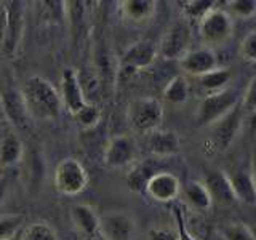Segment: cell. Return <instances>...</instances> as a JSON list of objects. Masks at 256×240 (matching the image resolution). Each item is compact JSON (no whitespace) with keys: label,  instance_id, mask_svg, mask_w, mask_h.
<instances>
[{"label":"cell","instance_id":"cell-22","mask_svg":"<svg viewBox=\"0 0 256 240\" xmlns=\"http://www.w3.org/2000/svg\"><path fill=\"white\" fill-rule=\"evenodd\" d=\"M156 2L150 0H128V2L120 4V12L132 22H144L152 18L156 13Z\"/></svg>","mask_w":256,"mask_h":240},{"label":"cell","instance_id":"cell-36","mask_svg":"<svg viewBox=\"0 0 256 240\" xmlns=\"http://www.w3.org/2000/svg\"><path fill=\"white\" fill-rule=\"evenodd\" d=\"M6 192H8V180L5 176H0V205L4 204V200L6 197Z\"/></svg>","mask_w":256,"mask_h":240},{"label":"cell","instance_id":"cell-2","mask_svg":"<svg viewBox=\"0 0 256 240\" xmlns=\"http://www.w3.org/2000/svg\"><path fill=\"white\" fill-rule=\"evenodd\" d=\"M126 120L134 132L148 134L157 130L164 120L162 102L150 96L133 100L126 108Z\"/></svg>","mask_w":256,"mask_h":240},{"label":"cell","instance_id":"cell-27","mask_svg":"<svg viewBox=\"0 0 256 240\" xmlns=\"http://www.w3.org/2000/svg\"><path fill=\"white\" fill-rule=\"evenodd\" d=\"M76 122L85 128V130H90V128H94L101 122V117H102V112L100 109V106H96V104H92V102H86L82 109H78L76 114Z\"/></svg>","mask_w":256,"mask_h":240},{"label":"cell","instance_id":"cell-4","mask_svg":"<svg viewBox=\"0 0 256 240\" xmlns=\"http://www.w3.org/2000/svg\"><path fill=\"white\" fill-rule=\"evenodd\" d=\"M54 189L62 196L74 197L88 186V173L82 162L74 157L61 160L53 174Z\"/></svg>","mask_w":256,"mask_h":240},{"label":"cell","instance_id":"cell-7","mask_svg":"<svg viewBox=\"0 0 256 240\" xmlns=\"http://www.w3.org/2000/svg\"><path fill=\"white\" fill-rule=\"evenodd\" d=\"M134 218L124 210H112L100 216V232L106 240H133Z\"/></svg>","mask_w":256,"mask_h":240},{"label":"cell","instance_id":"cell-16","mask_svg":"<svg viewBox=\"0 0 256 240\" xmlns=\"http://www.w3.org/2000/svg\"><path fill=\"white\" fill-rule=\"evenodd\" d=\"M205 188L208 194L212 197L213 204L218 205H232L237 200L232 192L230 182H229V174L224 173L222 170H213L206 174L205 178Z\"/></svg>","mask_w":256,"mask_h":240},{"label":"cell","instance_id":"cell-30","mask_svg":"<svg viewBox=\"0 0 256 240\" xmlns=\"http://www.w3.org/2000/svg\"><path fill=\"white\" fill-rule=\"evenodd\" d=\"M214 5V2H204V0H192V2H184L181 5L182 13L188 16V18L192 20H200L204 14H206L208 12L212 10Z\"/></svg>","mask_w":256,"mask_h":240},{"label":"cell","instance_id":"cell-31","mask_svg":"<svg viewBox=\"0 0 256 240\" xmlns=\"http://www.w3.org/2000/svg\"><path fill=\"white\" fill-rule=\"evenodd\" d=\"M228 13H234L240 18H252L256 12V4L253 0H234V2L228 4Z\"/></svg>","mask_w":256,"mask_h":240},{"label":"cell","instance_id":"cell-32","mask_svg":"<svg viewBox=\"0 0 256 240\" xmlns=\"http://www.w3.org/2000/svg\"><path fill=\"white\" fill-rule=\"evenodd\" d=\"M173 214H174V221H176V237L178 240H197L194 236L190 234L188 229V224L184 221V212L181 206H174L173 208Z\"/></svg>","mask_w":256,"mask_h":240},{"label":"cell","instance_id":"cell-35","mask_svg":"<svg viewBox=\"0 0 256 240\" xmlns=\"http://www.w3.org/2000/svg\"><path fill=\"white\" fill-rule=\"evenodd\" d=\"M149 240H178L174 229H162L156 228L149 230Z\"/></svg>","mask_w":256,"mask_h":240},{"label":"cell","instance_id":"cell-34","mask_svg":"<svg viewBox=\"0 0 256 240\" xmlns=\"http://www.w3.org/2000/svg\"><path fill=\"white\" fill-rule=\"evenodd\" d=\"M240 106L244 108L245 112H254V78L250 80V84H248L246 90L244 92V94L240 96Z\"/></svg>","mask_w":256,"mask_h":240},{"label":"cell","instance_id":"cell-15","mask_svg":"<svg viewBox=\"0 0 256 240\" xmlns=\"http://www.w3.org/2000/svg\"><path fill=\"white\" fill-rule=\"evenodd\" d=\"M181 69L189 76L200 77L206 72L218 68V58L214 52L208 46H200L196 50H189L186 54L180 60Z\"/></svg>","mask_w":256,"mask_h":240},{"label":"cell","instance_id":"cell-37","mask_svg":"<svg viewBox=\"0 0 256 240\" xmlns=\"http://www.w3.org/2000/svg\"><path fill=\"white\" fill-rule=\"evenodd\" d=\"M4 34H5V8L4 5H0V45H2Z\"/></svg>","mask_w":256,"mask_h":240},{"label":"cell","instance_id":"cell-39","mask_svg":"<svg viewBox=\"0 0 256 240\" xmlns=\"http://www.w3.org/2000/svg\"><path fill=\"white\" fill-rule=\"evenodd\" d=\"M8 240H14V237H12V238H8Z\"/></svg>","mask_w":256,"mask_h":240},{"label":"cell","instance_id":"cell-25","mask_svg":"<svg viewBox=\"0 0 256 240\" xmlns=\"http://www.w3.org/2000/svg\"><path fill=\"white\" fill-rule=\"evenodd\" d=\"M164 100L170 104H184L189 100V84L184 76L173 77L164 90Z\"/></svg>","mask_w":256,"mask_h":240},{"label":"cell","instance_id":"cell-5","mask_svg":"<svg viewBox=\"0 0 256 240\" xmlns=\"http://www.w3.org/2000/svg\"><path fill=\"white\" fill-rule=\"evenodd\" d=\"M232 26H234V22H232L230 14L218 6H213L210 12L198 20L200 36L206 44L205 46L208 48L226 44L232 36V29H234Z\"/></svg>","mask_w":256,"mask_h":240},{"label":"cell","instance_id":"cell-33","mask_svg":"<svg viewBox=\"0 0 256 240\" xmlns=\"http://www.w3.org/2000/svg\"><path fill=\"white\" fill-rule=\"evenodd\" d=\"M240 54L246 62H254L256 61V32L252 30L248 34L242 45H240Z\"/></svg>","mask_w":256,"mask_h":240},{"label":"cell","instance_id":"cell-21","mask_svg":"<svg viewBox=\"0 0 256 240\" xmlns=\"http://www.w3.org/2000/svg\"><path fill=\"white\" fill-rule=\"evenodd\" d=\"M156 172L158 170H156L154 160H142L126 173V188L134 194H142L148 181Z\"/></svg>","mask_w":256,"mask_h":240},{"label":"cell","instance_id":"cell-18","mask_svg":"<svg viewBox=\"0 0 256 240\" xmlns=\"http://www.w3.org/2000/svg\"><path fill=\"white\" fill-rule=\"evenodd\" d=\"M24 156L22 141L16 132L0 128V168H10L21 162Z\"/></svg>","mask_w":256,"mask_h":240},{"label":"cell","instance_id":"cell-3","mask_svg":"<svg viewBox=\"0 0 256 240\" xmlns=\"http://www.w3.org/2000/svg\"><path fill=\"white\" fill-rule=\"evenodd\" d=\"M240 102V94L236 90L224 88V90L208 93L202 102L198 104L196 124L197 126H212L220 118L228 116Z\"/></svg>","mask_w":256,"mask_h":240},{"label":"cell","instance_id":"cell-1","mask_svg":"<svg viewBox=\"0 0 256 240\" xmlns=\"http://www.w3.org/2000/svg\"><path fill=\"white\" fill-rule=\"evenodd\" d=\"M21 98L26 106L29 118L46 122L58 118L62 110V102L56 86L40 76L28 78L21 88Z\"/></svg>","mask_w":256,"mask_h":240},{"label":"cell","instance_id":"cell-11","mask_svg":"<svg viewBox=\"0 0 256 240\" xmlns=\"http://www.w3.org/2000/svg\"><path fill=\"white\" fill-rule=\"evenodd\" d=\"M0 112L10 122L16 130H24L29 125V116L24 101L21 98V92L16 88L8 86L0 93Z\"/></svg>","mask_w":256,"mask_h":240},{"label":"cell","instance_id":"cell-13","mask_svg":"<svg viewBox=\"0 0 256 240\" xmlns=\"http://www.w3.org/2000/svg\"><path fill=\"white\" fill-rule=\"evenodd\" d=\"M244 114H245V110L238 102L228 116H224L222 118L218 120V122L212 125L214 128L213 140L220 150H226L228 148H230V144L234 142L236 136L238 134L240 126H242Z\"/></svg>","mask_w":256,"mask_h":240},{"label":"cell","instance_id":"cell-8","mask_svg":"<svg viewBox=\"0 0 256 240\" xmlns=\"http://www.w3.org/2000/svg\"><path fill=\"white\" fill-rule=\"evenodd\" d=\"M157 46L149 38H142L126 48V52L120 58V72L133 74L136 70L149 68L156 61Z\"/></svg>","mask_w":256,"mask_h":240},{"label":"cell","instance_id":"cell-26","mask_svg":"<svg viewBox=\"0 0 256 240\" xmlns=\"http://www.w3.org/2000/svg\"><path fill=\"white\" fill-rule=\"evenodd\" d=\"M18 240H58V234L53 226L45 221H36L28 224L21 230Z\"/></svg>","mask_w":256,"mask_h":240},{"label":"cell","instance_id":"cell-24","mask_svg":"<svg viewBox=\"0 0 256 240\" xmlns=\"http://www.w3.org/2000/svg\"><path fill=\"white\" fill-rule=\"evenodd\" d=\"M232 72L226 68H214L213 70L206 72V74L198 77V82L208 93H214L224 90L226 85L230 82Z\"/></svg>","mask_w":256,"mask_h":240},{"label":"cell","instance_id":"cell-12","mask_svg":"<svg viewBox=\"0 0 256 240\" xmlns=\"http://www.w3.org/2000/svg\"><path fill=\"white\" fill-rule=\"evenodd\" d=\"M136 157L134 141L126 134H117L110 138L108 148L104 150V165L109 168H124L128 166Z\"/></svg>","mask_w":256,"mask_h":240},{"label":"cell","instance_id":"cell-38","mask_svg":"<svg viewBox=\"0 0 256 240\" xmlns=\"http://www.w3.org/2000/svg\"><path fill=\"white\" fill-rule=\"evenodd\" d=\"M88 240H106V237H104V236L101 234V232H98V234H94L93 237H90Z\"/></svg>","mask_w":256,"mask_h":240},{"label":"cell","instance_id":"cell-17","mask_svg":"<svg viewBox=\"0 0 256 240\" xmlns=\"http://www.w3.org/2000/svg\"><path fill=\"white\" fill-rule=\"evenodd\" d=\"M148 136V149L156 157H172L180 152V136L172 130H157L150 132Z\"/></svg>","mask_w":256,"mask_h":240},{"label":"cell","instance_id":"cell-10","mask_svg":"<svg viewBox=\"0 0 256 240\" xmlns=\"http://www.w3.org/2000/svg\"><path fill=\"white\" fill-rule=\"evenodd\" d=\"M190 28L188 22L178 21L168 29L160 45V54L166 60H181L189 52Z\"/></svg>","mask_w":256,"mask_h":240},{"label":"cell","instance_id":"cell-28","mask_svg":"<svg viewBox=\"0 0 256 240\" xmlns=\"http://www.w3.org/2000/svg\"><path fill=\"white\" fill-rule=\"evenodd\" d=\"M221 240H254L253 230L245 222H229L220 230Z\"/></svg>","mask_w":256,"mask_h":240},{"label":"cell","instance_id":"cell-14","mask_svg":"<svg viewBox=\"0 0 256 240\" xmlns=\"http://www.w3.org/2000/svg\"><path fill=\"white\" fill-rule=\"evenodd\" d=\"M60 98L62 108H66L69 114L74 116L78 109H82L88 102L82 90V84L78 82V72L74 69H66L62 72Z\"/></svg>","mask_w":256,"mask_h":240},{"label":"cell","instance_id":"cell-23","mask_svg":"<svg viewBox=\"0 0 256 240\" xmlns=\"http://www.w3.org/2000/svg\"><path fill=\"white\" fill-rule=\"evenodd\" d=\"M184 197L189 202L190 206H194L196 210L198 212H206L210 210L213 202H212V197L208 194V190L205 188L204 182L200 181H190L186 184V188L182 190Z\"/></svg>","mask_w":256,"mask_h":240},{"label":"cell","instance_id":"cell-9","mask_svg":"<svg viewBox=\"0 0 256 240\" xmlns=\"http://www.w3.org/2000/svg\"><path fill=\"white\" fill-rule=\"evenodd\" d=\"M144 192L156 202L168 204L178 198L181 194V182L178 176L170 172L158 170L150 176V180L146 184Z\"/></svg>","mask_w":256,"mask_h":240},{"label":"cell","instance_id":"cell-20","mask_svg":"<svg viewBox=\"0 0 256 240\" xmlns=\"http://www.w3.org/2000/svg\"><path fill=\"white\" fill-rule=\"evenodd\" d=\"M70 220L76 229L86 238L100 232V214L90 205H76L70 208Z\"/></svg>","mask_w":256,"mask_h":240},{"label":"cell","instance_id":"cell-29","mask_svg":"<svg viewBox=\"0 0 256 240\" xmlns=\"http://www.w3.org/2000/svg\"><path fill=\"white\" fill-rule=\"evenodd\" d=\"M22 216L21 214H0V240H8L16 236L22 226Z\"/></svg>","mask_w":256,"mask_h":240},{"label":"cell","instance_id":"cell-6","mask_svg":"<svg viewBox=\"0 0 256 240\" xmlns=\"http://www.w3.org/2000/svg\"><path fill=\"white\" fill-rule=\"evenodd\" d=\"M5 8V34L0 50L5 56H14L21 45L24 36V28H26V5L22 2H6Z\"/></svg>","mask_w":256,"mask_h":240},{"label":"cell","instance_id":"cell-19","mask_svg":"<svg viewBox=\"0 0 256 240\" xmlns=\"http://www.w3.org/2000/svg\"><path fill=\"white\" fill-rule=\"evenodd\" d=\"M229 182L237 202L253 206L256 204L254 176L252 170H237L229 176Z\"/></svg>","mask_w":256,"mask_h":240}]
</instances>
